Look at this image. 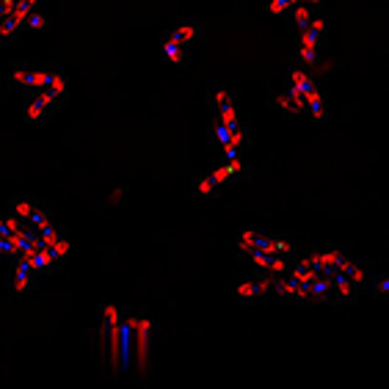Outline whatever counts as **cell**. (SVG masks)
Wrapping results in <instances>:
<instances>
[{
	"label": "cell",
	"instance_id": "obj_1",
	"mask_svg": "<svg viewBox=\"0 0 389 389\" xmlns=\"http://www.w3.org/2000/svg\"><path fill=\"white\" fill-rule=\"evenodd\" d=\"M364 282V271L351 257L334 249L312 252L288 268L273 282V295L301 304H340L351 301Z\"/></svg>",
	"mask_w": 389,
	"mask_h": 389
},
{
	"label": "cell",
	"instance_id": "obj_2",
	"mask_svg": "<svg viewBox=\"0 0 389 389\" xmlns=\"http://www.w3.org/2000/svg\"><path fill=\"white\" fill-rule=\"evenodd\" d=\"M102 345L113 367H147L152 351V323L138 312H125L116 304H105L99 312Z\"/></svg>",
	"mask_w": 389,
	"mask_h": 389
},
{
	"label": "cell",
	"instance_id": "obj_3",
	"mask_svg": "<svg viewBox=\"0 0 389 389\" xmlns=\"http://www.w3.org/2000/svg\"><path fill=\"white\" fill-rule=\"evenodd\" d=\"M11 80H14V86H20L28 94L25 113H23L28 122H42L66 92V80L58 72H50V69H28V66H23V69L11 72Z\"/></svg>",
	"mask_w": 389,
	"mask_h": 389
},
{
	"label": "cell",
	"instance_id": "obj_4",
	"mask_svg": "<svg viewBox=\"0 0 389 389\" xmlns=\"http://www.w3.org/2000/svg\"><path fill=\"white\" fill-rule=\"evenodd\" d=\"M237 249L252 259L262 273L282 276L290 268V262H288L290 246L285 240H279V237H271V235H262V232H240Z\"/></svg>",
	"mask_w": 389,
	"mask_h": 389
},
{
	"label": "cell",
	"instance_id": "obj_5",
	"mask_svg": "<svg viewBox=\"0 0 389 389\" xmlns=\"http://www.w3.org/2000/svg\"><path fill=\"white\" fill-rule=\"evenodd\" d=\"M213 105H216V141L224 152V161H237L240 158V149H243V128H240V119H237V108L232 102V94L227 89H218L213 94Z\"/></svg>",
	"mask_w": 389,
	"mask_h": 389
},
{
	"label": "cell",
	"instance_id": "obj_6",
	"mask_svg": "<svg viewBox=\"0 0 389 389\" xmlns=\"http://www.w3.org/2000/svg\"><path fill=\"white\" fill-rule=\"evenodd\" d=\"M279 108L288 111V113L309 111L315 119H323L326 116L323 94H321V89L315 86V80H312V75L307 69H292L290 72V83L279 94Z\"/></svg>",
	"mask_w": 389,
	"mask_h": 389
},
{
	"label": "cell",
	"instance_id": "obj_7",
	"mask_svg": "<svg viewBox=\"0 0 389 389\" xmlns=\"http://www.w3.org/2000/svg\"><path fill=\"white\" fill-rule=\"evenodd\" d=\"M326 33V23L315 14L312 20H307L304 25H298V58L304 66H312L318 58V47H321V39Z\"/></svg>",
	"mask_w": 389,
	"mask_h": 389
},
{
	"label": "cell",
	"instance_id": "obj_8",
	"mask_svg": "<svg viewBox=\"0 0 389 389\" xmlns=\"http://www.w3.org/2000/svg\"><path fill=\"white\" fill-rule=\"evenodd\" d=\"M196 28L194 23H180L177 28H171V31L166 33V39H163L161 50H163V58L168 61V64H183L185 61V50H188V44L196 39Z\"/></svg>",
	"mask_w": 389,
	"mask_h": 389
},
{
	"label": "cell",
	"instance_id": "obj_9",
	"mask_svg": "<svg viewBox=\"0 0 389 389\" xmlns=\"http://www.w3.org/2000/svg\"><path fill=\"white\" fill-rule=\"evenodd\" d=\"M240 174V158L237 161H224L216 171H210L207 177H202L199 180V185H196V194L199 196H213L221 185H227L229 180H235Z\"/></svg>",
	"mask_w": 389,
	"mask_h": 389
},
{
	"label": "cell",
	"instance_id": "obj_10",
	"mask_svg": "<svg viewBox=\"0 0 389 389\" xmlns=\"http://www.w3.org/2000/svg\"><path fill=\"white\" fill-rule=\"evenodd\" d=\"M273 282H276V276L259 271V276L246 279V282L237 288V301L249 304V301H259V298H265V295H273Z\"/></svg>",
	"mask_w": 389,
	"mask_h": 389
},
{
	"label": "cell",
	"instance_id": "obj_11",
	"mask_svg": "<svg viewBox=\"0 0 389 389\" xmlns=\"http://www.w3.org/2000/svg\"><path fill=\"white\" fill-rule=\"evenodd\" d=\"M301 3H307V6H318V3H323V0H268V8H271L273 14H288L290 8L301 6Z\"/></svg>",
	"mask_w": 389,
	"mask_h": 389
}]
</instances>
